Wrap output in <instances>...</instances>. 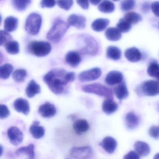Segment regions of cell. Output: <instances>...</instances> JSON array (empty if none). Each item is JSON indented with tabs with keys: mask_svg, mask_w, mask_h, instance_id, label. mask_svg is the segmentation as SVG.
Masks as SVG:
<instances>
[{
	"mask_svg": "<svg viewBox=\"0 0 159 159\" xmlns=\"http://www.w3.org/2000/svg\"><path fill=\"white\" fill-rule=\"evenodd\" d=\"M75 79V72H67L64 69L57 68L44 75L43 80L53 93L60 95L66 92L67 85Z\"/></svg>",
	"mask_w": 159,
	"mask_h": 159,
	"instance_id": "6da1fadb",
	"label": "cell"
},
{
	"mask_svg": "<svg viewBox=\"0 0 159 159\" xmlns=\"http://www.w3.org/2000/svg\"><path fill=\"white\" fill-rule=\"evenodd\" d=\"M70 26L68 23H66L62 19L57 18L55 20L52 27L47 33V39L52 43H58L62 39Z\"/></svg>",
	"mask_w": 159,
	"mask_h": 159,
	"instance_id": "7a4b0ae2",
	"label": "cell"
},
{
	"mask_svg": "<svg viewBox=\"0 0 159 159\" xmlns=\"http://www.w3.org/2000/svg\"><path fill=\"white\" fill-rule=\"evenodd\" d=\"M80 52L84 54L96 55L98 52V44L96 41L90 36L81 35L79 38Z\"/></svg>",
	"mask_w": 159,
	"mask_h": 159,
	"instance_id": "3957f363",
	"label": "cell"
},
{
	"mask_svg": "<svg viewBox=\"0 0 159 159\" xmlns=\"http://www.w3.org/2000/svg\"><path fill=\"white\" fill-rule=\"evenodd\" d=\"M82 90L88 93H93L107 98H113V93L110 89L101 84L95 83L82 86Z\"/></svg>",
	"mask_w": 159,
	"mask_h": 159,
	"instance_id": "277c9868",
	"label": "cell"
},
{
	"mask_svg": "<svg viewBox=\"0 0 159 159\" xmlns=\"http://www.w3.org/2000/svg\"><path fill=\"white\" fill-rule=\"evenodd\" d=\"M30 52L38 57H43L48 55L52 46L49 43L44 41H32L28 46Z\"/></svg>",
	"mask_w": 159,
	"mask_h": 159,
	"instance_id": "5b68a950",
	"label": "cell"
},
{
	"mask_svg": "<svg viewBox=\"0 0 159 159\" xmlns=\"http://www.w3.org/2000/svg\"><path fill=\"white\" fill-rule=\"evenodd\" d=\"M42 19L40 15L35 13L30 14L26 21L25 29L26 31L31 35L35 36L39 32L42 25Z\"/></svg>",
	"mask_w": 159,
	"mask_h": 159,
	"instance_id": "8992f818",
	"label": "cell"
},
{
	"mask_svg": "<svg viewBox=\"0 0 159 159\" xmlns=\"http://www.w3.org/2000/svg\"><path fill=\"white\" fill-rule=\"evenodd\" d=\"M138 94L148 96H154L159 94V83L150 80L141 83L136 88Z\"/></svg>",
	"mask_w": 159,
	"mask_h": 159,
	"instance_id": "52a82bcc",
	"label": "cell"
},
{
	"mask_svg": "<svg viewBox=\"0 0 159 159\" xmlns=\"http://www.w3.org/2000/svg\"><path fill=\"white\" fill-rule=\"evenodd\" d=\"M69 155L72 159H90L93 156V151L89 146L74 147L70 151Z\"/></svg>",
	"mask_w": 159,
	"mask_h": 159,
	"instance_id": "ba28073f",
	"label": "cell"
},
{
	"mask_svg": "<svg viewBox=\"0 0 159 159\" xmlns=\"http://www.w3.org/2000/svg\"><path fill=\"white\" fill-rule=\"evenodd\" d=\"M102 74L99 68L95 67L81 72L79 75V79L82 82L92 81L98 79Z\"/></svg>",
	"mask_w": 159,
	"mask_h": 159,
	"instance_id": "9c48e42d",
	"label": "cell"
},
{
	"mask_svg": "<svg viewBox=\"0 0 159 159\" xmlns=\"http://www.w3.org/2000/svg\"><path fill=\"white\" fill-rule=\"evenodd\" d=\"M10 142L14 146H18L23 142L24 134L19 128L16 126H12L7 133Z\"/></svg>",
	"mask_w": 159,
	"mask_h": 159,
	"instance_id": "30bf717a",
	"label": "cell"
},
{
	"mask_svg": "<svg viewBox=\"0 0 159 159\" xmlns=\"http://www.w3.org/2000/svg\"><path fill=\"white\" fill-rule=\"evenodd\" d=\"M39 112L43 118H50L56 115L57 110L54 105L50 102H46L40 106Z\"/></svg>",
	"mask_w": 159,
	"mask_h": 159,
	"instance_id": "8fae6325",
	"label": "cell"
},
{
	"mask_svg": "<svg viewBox=\"0 0 159 159\" xmlns=\"http://www.w3.org/2000/svg\"><path fill=\"white\" fill-rule=\"evenodd\" d=\"M68 23L70 26L75 27L78 29H83L85 27L86 18L83 16L72 14L69 16Z\"/></svg>",
	"mask_w": 159,
	"mask_h": 159,
	"instance_id": "7c38bea8",
	"label": "cell"
},
{
	"mask_svg": "<svg viewBox=\"0 0 159 159\" xmlns=\"http://www.w3.org/2000/svg\"><path fill=\"white\" fill-rule=\"evenodd\" d=\"M107 152L111 153L114 152L117 147V142L116 139L110 136H107L103 139L99 144Z\"/></svg>",
	"mask_w": 159,
	"mask_h": 159,
	"instance_id": "4fadbf2b",
	"label": "cell"
},
{
	"mask_svg": "<svg viewBox=\"0 0 159 159\" xmlns=\"http://www.w3.org/2000/svg\"><path fill=\"white\" fill-rule=\"evenodd\" d=\"M123 79V76L121 72L117 70H112L107 74L105 81L109 85H114L120 83Z\"/></svg>",
	"mask_w": 159,
	"mask_h": 159,
	"instance_id": "5bb4252c",
	"label": "cell"
},
{
	"mask_svg": "<svg viewBox=\"0 0 159 159\" xmlns=\"http://www.w3.org/2000/svg\"><path fill=\"white\" fill-rule=\"evenodd\" d=\"M14 107L17 112H21L25 115H27L30 111V106L28 100L21 98L15 101Z\"/></svg>",
	"mask_w": 159,
	"mask_h": 159,
	"instance_id": "9a60e30c",
	"label": "cell"
},
{
	"mask_svg": "<svg viewBox=\"0 0 159 159\" xmlns=\"http://www.w3.org/2000/svg\"><path fill=\"white\" fill-rule=\"evenodd\" d=\"M65 60L70 66L76 67L81 62V57L78 52L70 51L66 55Z\"/></svg>",
	"mask_w": 159,
	"mask_h": 159,
	"instance_id": "2e32d148",
	"label": "cell"
},
{
	"mask_svg": "<svg viewBox=\"0 0 159 159\" xmlns=\"http://www.w3.org/2000/svg\"><path fill=\"white\" fill-rule=\"evenodd\" d=\"M39 121H35L30 127V132L36 139L42 138L45 134V129L43 126H39Z\"/></svg>",
	"mask_w": 159,
	"mask_h": 159,
	"instance_id": "e0dca14e",
	"label": "cell"
},
{
	"mask_svg": "<svg viewBox=\"0 0 159 159\" xmlns=\"http://www.w3.org/2000/svg\"><path fill=\"white\" fill-rule=\"evenodd\" d=\"M125 56L128 61L133 63L138 62L141 58V52L135 47L127 49L125 52Z\"/></svg>",
	"mask_w": 159,
	"mask_h": 159,
	"instance_id": "ac0fdd59",
	"label": "cell"
},
{
	"mask_svg": "<svg viewBox=\"0 0 159 159\" xmlns=\"http://www.w3.org/2000/svg\"><path fill=\"white\" fill-rule=\"evenodd\" d=\"M139 123V118L134 112H128L125 115V125L128 129H135L138 126Z\"/></svg>",
	"mask_w": 159,
	"mask_h": 159,
	"instance_id": "d6986e66",
	"label": "cell"
},
{
	"mask_svg": "<svg viewBox=\"0 0 159 159\" xmlns=\"http://www.w3.org/2000/svg\"><path fill=\"white\" fill-rule=\"evenodd\" d=\"M73 129L76 134L81 135L87 132L90 128L88 122L85 120H77L73 125Z\"/></svg>",
	"mask_w": 159,
	"mask_h": 159,
	"instance_id": "ffe728a7",
	"label": "cell"
},
{
	"mask_svg": "<svg viewBox=\"0 0 159 159\" xmlns=\"http://www.w3.org/2000/svg\"><path fill=\"white\" fill-rule=\"evenodd\" d=\"M118 109V105L112 100V98H107L102 104V110L107 114H111L114 113Z\"/></svg>",
	"mask_w": 159,
	"mask_h": 159,
	"instance_id": "44dd1931",
	"label": "cell"
},
{
	"mask_svg": "<svg viewBox=\"0 0 159 159\" xmlns=\"http://www.w3.org/2000/svg\"><path fill=\"white\" fill-rule=\"evenodd\" d=\"M40 93V86L34 80H31L26 88V93L28 97L32 98Z\"/></svg>",
	"mask_w": 159,
	"mask_h": 159,
	"instance_id": "7402d4cb",
	"label": "cell"
},
{
	"mask_svg": "<svg viewBox=\"0 0 159 159\" xmlns=\"http://www.w3.org/2000/svg\"><path fill=\"white\" fill-rule=\"evenodd\" d=\"M35 146L33 144H30L27 147H23L16 150V155H25L29 159H33L35 158Z\"/></svg>",
	"mask_w": 159,
	"mask_h": 159,
	"instance_id": "603a6c76",
	"label": "cell"
},
{
	"mask_svg": "<svg viewBox=\"0 0 159 159\" xmlns=\"http://www.w3.org/2000/svg\"><path fill=\"white\" fill-rule=\"evenodd\" d=\"M106 38L110 41H118L122 37L121 32L117 28L110 27L107 29L105 32Z\"/></svg>",
	"mask_w": 159,
	"mask_h": 159,
	"instance_id": "cb8c5ba5",
	"label": "cell"
},
{
	"mask_svg": "<svg viewBox=\"0 0 159 159\" xmlns=\"http://www.w3.org/2000/svg\"><path fill=\"white\" fill-rule=\"evenodd\" d=\"M134 148L135 151L141 156H147L150 152L148 144L143 141H136L134 145Z\"/></svg>",
	"mask_w": 159,
	"mask_h": 159,
	"instance_id": "d4e9b609",
	"label": "cell"
},
{
	"mask_svg": "<svg viewBox=\"0 0 159 159\" xmlns=\"http://www.w3.org/2000/svg\"><path fill=\"white\" fill-rule=\"evenodd\" d=\"M114 94L116 98L119 100H123L128 97L129 92L127 86L124 82H121L118 86L115 87Z\"/></svg>",
	"mask_w": 159,
	"mask_h": 159,
	"instance_id": "484cf974",
	"label": "cell"
},
{
	"mask_svg": "<svg viewBox=\"0 0 159 159\" xmlns=\"http://www.w3.org/2000/svg\"><path fill=\"white\" fill-rule=\"evenodd\" d=\"M18 23L17 18L13 16H9L4 21V29L7 32H13L17 29Z\"/></svg>",
	"mask_w": 159,
	"mask_h": 159,
	"instance_id": "4316f807",
	"label": "cell"
},
{
	"mask_svg": "<svg viewBox=\"0 0 159 159\" xmlns=\"http://www.w3.org/2000/svg\"><path fill=\"white\" fill-rule=\"evenodd\" d=\"M110 21L106 18H98L95 20L92 25V28L94 31L101 32L109 25Z\"/></svg>",
	"mask_w": 159,
	"mask_h": 159,
	"instance_id": "83f0119b",
	"label": "cell"
},
{
	"mask_svg": "<svg viewBox=\"0 0 159 159\" xmlns=\"http://www.w3.org/2000/svg\"><path fill=\"white\" fill-rule=\"evenodd\" d=\"M107 56L109 59L115 61L119 60L121 57V51L116 46H109L107 49Z\"/></svg>",
	"mask_w": 159,
	"mask_h": 159,
	"instance_id": "f1b7e54d",
	"label": "cell"
},
{
	"mask_svg": "<svg viewBox=\"0 0 159 159\" xmlns=\"http://www.w3.org/2000/svg\"><path fill=\"white\" fill-rule=\"evenodd\" d=\"M115 5L109 0H104L98 7V10L104 13H111L115 10Z\"/></svg>",
	"mask_w": 159,
	"mask_h": 159,
	"instance_id": "f546056e",
	"label": "cell"
},
{
	"mask_svg": "<svg viewBox=\"0 0 159 159\" xmlns=\"http://www.w3.org/2000/svg\"><path fill=\"white\" fill-rule=\"evenodd\" d=\"M13 69V66L11 64L3 65L0 68V77L3 80H7L11 76Z\"/></svg>",
	"mask_w": 159,
	"mask_h": 159,
	"instance_id": "4dcf8cb0",
	"label": "cell"
},
{
	"mask_svg": "<svg viewBox=\"0 0 159 159\" xmlns=\"http://www.w3.org/2000/svg\"><path fill=\"white\" fill-rule=\"evenodd\" d=\"M31 2V0H12V4L17 11H23L30 5Z\"/></svg>",
	"mask_w": 159,
	"mask_h": 159,
	"instance_id": "1f68e13d",
	"label": "cell"
},
{
	"mask_svg": "<svg viewBox=\"0 0 159 159\" xmlns=\"http://www.w3.org/2000/svg\"><path fill=\"white\" fill-rule=\"evenodd\" d=\"M5 47L7 52L10 54H17L20 52L19 43L16 41H11L5 45Z\"/></svg>",
	"mask_w": 159,
	"mask_h": 159,
	"instance_id": "d6a6232c",
	"label": "cell"
},
{
	"mask_svg": "<svg viewBox=\"0 0 159 159\" xmlns=\"http://www.w3.org/2000/svg\"><path fill=\"white\" fill-rule=\"evenodd\" d=\"M27 75V73L25 70L20 69L16 70L13 72L12 77L15 81L17 83H22L25 81Z\"/></svg>",
	"mask_w": 159,
	"mask_h": 159,
	"instance_id": "836d02e7",
	"label": "cell"
},
{
	"mask_svg": "<svg viewBox=\"0 0 159 159\" xmlns=\"http://www.w3.org/2000/svg\"><path fill=\"white\" fill-rule=\"evenodd\" d=\"M124 18L131 25L137 24L142 19L141 15L135 12L127 13L125 15Z\"/></svg>",
	"mask_w": 159,
	"mask_h": 159,
	"instance_id": "e575fe53",
	"label": "cell"
},
{
	"mask_svg": "<svg viewBox=\"0 0 159 159\" xmlns=\"http://www.w3.org/2000/svg\"><path fill=\"white\" fill-rule=\"evenodd\" d=\"M117 28L122 33H126L129 32L132 28V25L127 20L124 18L119 20L117 25Z\"/></svg>",
	"mask_w": 159,
	"mask_h": 159,
	"instance_id": "d590c367",
	"label": "cell"
},
{
	"mask_svg": "<svg viewBox=\"0 0 159 159\" xmlns=\"http://www.w3.org/2000/svg\"><path fill=\"white\" fill-rule=\"evenodd\" d=\"M147 72L150 77L158 78L159 77V64L157 62H152L147 69Z\"/></svg>",
	"mask_w": 159,
	"mask_h": 159,
	"instance_id": "8d00e7d4",
	"label": "cell"
},
{
	"mask_svg": "<svg viewBox=\"0 0 159 159\" xmlns=\"http://www.w3.org/2000/svg\"><path fill=\"white\" fill-rule=\"evenodd\" d=\"M135 0H123L121 2V10L123 11H130L135 6Z\"/></svg>",
	"mask_w": 159,
	"mask_h": 159,
	"instance_id": "74e56055",
	"label": "cell"
},
{
	"mask_svg": "<svg viewBox=\"0 0 159 159\" xmlns=\"http://www.w3.org/2000/svg\"><path fill=\"white\" fill-rule=\"evenodd\" d=\"M12 37L6 30H1L0 31V44L1 46H5L7 43L11 41Z\"/></svg>",
	"mask_w": 159,
	"mask_h": 159,
	"instance_id": "f35d334b",
	"label": "cell"
},
{
	"mask_svg": "<svg viewBox=\"0 0 159 159\" xmlns=\"http://www.w3.org/2000/svg\"><path fill=\"white\" fill-rule=\"evenodd\" d=\"M57 3L61 9L68 11L73 5V0H57Z\"/></svg>",
	"mask_w": 159,
	"mask_h": 159,
	"instance_id": "ab89813d",
	"label": "cell"
},
{
	"mask_svg": "<svg viewBox=\"0 0 159 159\" xmlns=\"http://www.w3.org/2000/svg\"><path fill=\"white\" fill-rule=\"evenodd\" d=\"M149 134L151 137L155 139H159V126L152 125L150 128Z\"/></svg>",
	"mask_w": 159,
	"mask_h": 159,
	"instance_id": "60d3db41",
	"label": "cell"
},
{
	"mask_svg": "<svg viewBox=\"0 0 159 159\" xmlns=\"http://www.w3.org/2000/svg\"><path fill=\"white\" fill-rule=\"evenodd\" d=\"M10 115V111L8 107L5 105H1L0 107V116L1 119H5Z\"/></svg>",
	"mask_w": 159,
	"mask_h": 159,
	"instance_id": "b9f144b4",
	"label": "cell"
},
{
	"mask_svg": "<svg viewBox=\"0 0 159 159\" xmlns=\"http://www.w3.org/2000/svg\"><path fill=\"white\" fill-rule=\"evenodd\" d=\"M56 3V0H42L41 6L42 8H53L55 6Z\"/></svg>",
	"mask_w": 159,
	"mask_h": 159,
	"instance_id": "7bdbcfd3",
	"label": "cell"
},
{
	"mask_svg": "<svg viewBox=\"0 0 159 159\" xmlns=\"http://www.w3.org/2000/svg\"><path fill=\"white\" fill-rule=\"evenodd\" d=\"M123 158L124 159H139L140 158V155L136 152L131 151L125 155Z\"/></svg>",
	"mask_w": 159,
	"mask_h": 159,
	"instance_id": "ee69618b",
	"label": "cell"
},
{
	"mask_svg": "<svg viewBox=\"0 0 159 159\" xmlns=\"http://www.w3.org/2000/svg\"><path fill=\"white\" fill-rule=\"evenodd\" d=\"M152 11L154 15L159 17V1L154 2L151 5Z\"/></svg>",
	"mask_w": 159,
	"mask_h": 159,
	"instance_id": "f6af8a7d",
	"label": "cell"
},
{
	"mask_svg": "<svg viewBox=\"0 0 159 159\" xmlns=\"http://www.w3.org/2000/svg\"><path fill=\"white\" fill-rule=\"evenodd\" d=\"M89 0H76L78 4L84 10H87L89 8Z\"/></svg>",
	"mask_w": 159,
	"mask_h": 159,
	"instance_id": "bcb514c9",
	"label": "cell"
},
{
	"mask_svg": "<svg viewBox=\"0 0 159 159\" xmlns=\"http://www.w3.org/2000/svg\"><path fill=\"white\" fill-rule=\"evenodd\" d=\"M150 7H149V4H148V3H144V4H143L142 6V10L143 11V12H148L149 11Z\"/></svg>",
	"mask_w": 159,
	"mask_h": 159,
	"instance_id": "7dc6e473",
	"label": "cell"
},
{
	"mask_svg": "<svg viewBox=\"0 0 159 159\" xmlns=\"http://www.w3.org/2000/svg\"><path fill=\"white\" fill-rule=\"evenodd\" d=\"M90 2L92 3L93 5H98L100 2H101L102 0H89Z\"/></svg>",
	"mask_w": 159,
	"mask_h": 159,
	"instance_id": "c3c4849f",
	"label": "cell"
},
{
	"mask_svg": "<svg viewBox=\"0 0 159 159\" xmlns=\"http://www.w3.org/2000/svg\"><path fill=\"white\" fill-rule=\"evenodd\" d=\"M154 159H159V153H157V154H156L154 155Z\"/></svg>",
	"mask_w": 159,
	"mask_h": 159,
	"instance_id": "681fc988",
	"label": "cell"
},
{
	"mask_svg": "<svg viewBox=\"0 0 159 159\" xmlns=\"http://www.w3.org/2000/svg\"><path fill=\"white\" fill-rule=\"evenodd\" d=\"M3 148H2V146H1V156L2 155V152H3Z\"/></svg>",
	"mask_w": 159,
	"mask_h": 159,
	"instance_id": "f907efd6",
	"label": "cell"
},
{
	"mask_svg": "<svg viewBox=\"0 0 159 159\" xmlns=\"http://www.w3.org/2000/svg\"><path fill=\"white\" fill-rule=\"evenodd\" d=\"M112 1H120V0H112Z\"/></svg>",
	"mask_w": 159,
	"mask_h": 159,
	"instance_id": "816d5d0a",
	"label": "cell"
},
{
	"mask_svg": "<svg viewBox=\"0 0 159 159\" xmlns=\"http://www.w3.org/2000/svg\"><path fill=\"white\" fill-rule=\"evenodd\" d=\"M158 110H159V104H158Z\"/></svg>",
	"mask_w": 159,
	"mask_h": 159,
	"instance_id": "f5cc1de1",
	"label": "cell"
},
{
	"mask_svg": "<svg viewBox=\"0 0 159 159\" xmlns=\"http://www.w3.org/2000/svg\"><path fill=\"white\" fill-rule=\"evenodd\" d=\"M157 79H158V81H159V77H158V78H157Z\"/></svg>",
	"mask_w": 159,
	"mask_h": 159,
	"instance_id": "db71d44e",
	"label": "cell"
}]
</instances>
